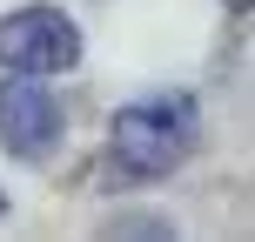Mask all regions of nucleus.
<instances>
[{
	"label": "nucleus",
	"instance_id": "obj_1",
	"mask_svg": "<svg viewBox=\"0 0 255 242\" xmlns=\"http://www.w3.org/2000/svg\"><path fill=\"white\" fill-rule=\"evenodd\" d=\"M195 135H202V115H195L188 94H148V101H128L108 121V162L128 182H161L188 162Z\"/></svg>",
	"mask_w": 255,
	"mask_h": 242
},
{
	"label": "nucleus",
	"instance_id": "obj_2",
	"mask_svg": "<svg viewBox=\"0 0 255 242\" xmlns=\"http://www.w3.org/2000/svg\"><path fill=\"white\" fill-rule=\"evenodd\" d=\"M81 61V27L61 7H13L0 20V67L7 74H67Z\"/></svg>",
	"mask_w": 255,
	"mask_h": 242
},
{
	"label": "nucleus",
	"instance_id": "obj_3",
	"mask_svg": "<svg viewBox=\"0 0 255 242\" xmlns=\"http://www.w3.org/2000/svg\"><path fill=\"white\" fill-rule=\"evenodd\" d=\"M61 135V101L47 88H34V74H7L0 67V148L20 155V162H40Z\"/></svg>",
	"mask_w": 255,
	"mask_h": 242
},
{
	"label": "nucleus",
	"instance_id": "obj_4",
	"mask_svg": "<svg viewBox=\"0 0 255 242\" xmlns=\"http://www.w3.org/2000/svg\"><path fill=\"white\" fill-rule=\"evenodd\" d=\"M115 236H168V222H141V216H121V222H108Z\"/></svg>",
	"mask_w": 255,
	"mask_h": 242
},
{
	"label": "nucleus",
	"instance_id": "obj_5",
	"mask_svg": "<svg viewBox=\"0 0 255 242\" xmlns=\"http://www.w3.org/2000/svg\"><path fill=\"white\" fill-rule=\"evenodd\" d=\"M229 7H235V13H249V0H229Z\"/></svg>",
	"mask_w": 255,
	"mask_h": 242
}]
</instances>
